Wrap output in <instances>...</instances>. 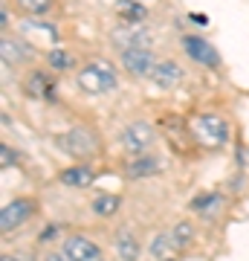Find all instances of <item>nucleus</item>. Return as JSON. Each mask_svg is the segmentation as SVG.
Here are the masks:
<instances>
[{
	"label": "nucleus",
	"mask_w": 249,
	"mask_h": 261,
	"mask_svg": "<svg viewBox=\"0 0 249 261\" xmlns=\"http://www.w3.org/2000/svg\"><path fill=\"white\" fill-rule=\"evenodd\" d=\"M75 87L87 96H104V93H113L119 87V75H116L110 61L93 58V61H87L75 73Z\"/></svg>",
	"instance_id": "obj_1"
},
{
	"label": "nucleus",
	"mask_w": 249,
	"mask_h": 261,
	"mask_svg": "<svg viewBox=\"0 0 249 261\" xmlns=\"http://www.w3.org/2000/svg\"><path fill=\"white\" fill-rule=\"evenodd\" d=\"M191 137L203 148H223L229 142V122L217 113H200L191 119Z\"/></svg>",
	"instance_id": "obj_2"
},
{
	"label": "nucleus",
	"mask_w": 249,
	"mask_h": 261,
	"mask_svg": "<svg viewBox=\"0 0 249 261\" xmlns=\"http://www.w3.org/2000/svg\"><path fill=\"white\" fill-rule=\"evenodd\" d=\"M119 142H122V148L128 151V154H133V157L148 154V151L157 145V128L151 122H142V119L128 122L119 134Z\"/></svg>",
	"instance_id": "obj_3"
},
{
	"label": "nucleus",
	"mask_w": 249,
	"mask_h": 261,
	"mask_svg": "<svg viewBox=\"0 0 249 261\" xmlns=\"http://www.w3.org/2000/svg\"><path fill=\"white\" fill-rule=\"evenodd\" d=\"M58 145L75 160H90L99 148V140H96V134L90 128H84V125H75V128L64 130L61 137H58Z\"/></svg>",
	"instance_id": "obj_4"
},
{
	"label": "nucleus",
	"mask_w": 249,
	"mask_h": 261,
	"mask_svg": "<svg viewBox=\"0 0 249 261\" xmlns=\"http://www.w3.org/2000/svg\"><path fill=\"white\" fill-rule=\"evenodd\" d=\"M61 252L70 261H104L102 247L87 235H67L64 244H61Z\"/></svg>",
	"instance_id": "obj_5"
},
{
	"label": "nucleus",
	"mask_w": 249,
	"mask_h": 261,
	"mask_svg": "<svg viewBox=\"0 0 249 261\" xmlns=\"http://www.w3.org/2000/svg\"><path fill=\"white\" fill-rule=\"evenodd\" d=\"M183 49H185V56L191 58V61H197L200 67H209V70L220 67V53H217L206 38H200V35H183Z\"/></svg>",
	"instance_id": "obj_6"
},
{
	"label": "nucleus",
	"mask_w": 249,
	"mask_h": 261,
	"mask_svg": "<svg viewBox=\"0 0 249 261\" xmlns=\"http://www.w3.org/2000/svg\"><path fill=\"white\" fill-rule=\"evenodd\" d=\"M35 215V203L29 200V197H18V200H12L0 209V229L3 232H12V229H18L23 226Z\"/></svg>",
	"instance_id": "obj_7"
},
{
	"label": "nucleus",
	"mask_w": 249,
	"mask_h": 261,
	"mask_svg": "<svg viewBox=\"0 0 249 261\" xmlns=\"http://www.w3.org/2000/svg\"><path fill=\"white\" fill-rule=\"evenodd\" d=\"M119 58H122V67H125L130 75H151V70H154V64H157V58L151 56L148 47L122 49Z\"/></svg>",
	"instance_id": "obj_8"
},
{
	"label": "nucleus",
	"mask_w": 249,
	"mask_h": 261,
	"mask_svg": "<svg viewBox=\"0 0 249 261\" xmlns=\"http://www.w3.org/2000/svg\"><path fill=\"white\" fill-rule=\"evenodd\" d=\"M148 79L157 87H162V90H171V87H177V84L183 82V67L177 64V61H171V58H159Z\"/></svg>",
	"instance_id": "obj_9"
},
{
	"label": "nucleus",
	"mask_w": 249,
	"mask_h": 261,
	"mask_svg": "<svg viewBox=\"0 0 249 261\" xmlns=\"http://www.w3.org/2000/svg\"><path fill=\"white\" fill-rule=\"evenodd\" d=\"M58 180H61L64 186H70V189H87V186L96 183V171H93L87 163H78V166L64 168V171L58 174Z\"/></svg>",
	"instance_id": "obj_10"
},
{
	"label": "nucleus",
	"mask_w": 249,
	"mask_h": 261,
	"mask_svg": "<svg viewBox=\"0 0 249 261\" xmlns=\"http://www.w3.org/2000/svg\"><path fill=\"white\" fill-rule=\"evenodd\" d=\"M113 15H116L122 23L133 27V23H145L148 6L139 3V0H116V3H113Z\"/></svg>",
	"instance_id": "obj_11"
},
{
	"label": "nucleus",
	"mask_w": 249,
	"mask_h": 261,
	"mask_svg": "<svg viewBox=\"0 0 249 261\" xmlns=\"http://www.w3.org/2000/svg\"><path fill=\"white\" fill-rule=\"evenodd\" d=\"M159 171V160L154 154H139V157H130L125 163V174L130 180H145L151 174H157Z\"/></svg>",
	"instance_id": "obj_12"
},
{
	"label": "nucleus",
	"mask_w": 249,
	"mask_h": 261,
	"mask_svg": "<svg viewBox=\"0 0 249 261\" xmlns=\"http://www.w3.org/2000/svg\"><path fill=\"white\" fill-rule=\"evenodd\" d=\"M0 56H3V64H23L29 58V47L20 41V38H0Z\"/></svg>",
	"instance_id": "obj_13"
},
{
	"label": "nucleus",
	"mask_w": 249,
	"mask_h": 261,
	"mask_svg": "<svg viewBox=\"0 0 249 261\" xmlns=\"http://www.w3.org/2000/svg\"><path fill=\"white\" fill-rule=\"evenodd\" d=\"M113 250H116L119 261H139V255H142V247H139L136 235L128 232V229H122V232L113 238Z\"/></svg>",
	"instance_id": "obj_14"
},
{
	"label": "nucleus",
	"mask_w": 249,
	"mask_h": 261,
	"mask_svg": "<svg viewBox=\"0 0 249 261\" xmlns=\"http://www.w3.org/2000/svg\"><path fill=\"white\" fill-rule=\"evenodd\" d=\"M52 90H56V82H52L44 70H32V73L26 75V93L29 96H35V99H49Z\"/></svg>",
	"instance_id": "obj_15"
},
{
	"label": "nucleus",
	"mask_w": 249,
	"mask_h": 261,
	"mask_svg": "<svg viewBox=\"0 0 249 261\" xmlns=\"http://www.w3.org/2000/svg\"><path fill=\"white\" fill-rule=\"evenodd\" d=\"M46 64H49V70H56V73H67V70L75 67V58H73V53L56 47V49L46 53Z\"/></svg>",
	"instance_id": "obj_16"
},
{
	"label": "nucleus",
	"mask_w": 249,
	"mask_h": 261,
	"mask_svg": "<svg viewBox=\"0 0 249 261\" xmlns=\"http://www.w3.org/2000/svg\"><path fill=\"white\" fill-rule=\"evenodd\" d=\"M119 206H122L119 195H110V192H107V195H96V197H93V212L102 215V218L119 212Z\"/></svg>",
	"instance_id": "obj_17"
},
{
	"label": "nucleus",
	"mask_w": 249,
	"mask_h": 261,
	"mask_svg": "<svg viewBox=\"0 0 249 261\" xmlns=\"http://www.w3.org/2000/svg\"><path fill=\"white\" fill-rule=\"evenodd\" d=\"M194 238V226L188 224V221H180V224H174V229H171V241H174V250L177 247H188Z\"/></svg>",
	"instance_id": "obj_18"
},
{
	"label": "nucleus",
	"mask_w": 249,
	"mask_h": 261,
	"mask_svg": "<svg viewBox=\"0 0 249 261\" xmlns=\"http://www.w3.org/2000/svg\"><path fill=\"white\" fill-rule=\"evenodd\" d=\"M171 250H174V241H171V229H168V232H159L157 238L151 241V255H154V258H165Z\"/></svg>",
	"instance_id": "obj_19"
},
{
	"label": "nucleus",
	"mask_w": 249,
	"mask_h": 261,
	"mask_svg": "<svg viewBox=\"0 0 249 261\" xmlns=\"http://www.w3.org/2000/svg\"><path fill=\"white\" fill-rule=\"evenodd\" d=\"M220 200H223L220 195H214V192H206V195H197L188 206H191L194 212H209V209H212V206H217Z\"/></svg>",
	"instance_id": "obj_20"
},
{
	"label": "nucleus",
	"mask_w": 249,
	"mask_h": 261,
	"mask_svg": "<svg viewBox=\"0 0 249 261\" xmlns=\"http://www.w3.org/2000/svg\"><path fill=\"white\" fill-rule=\"evenodd\" d=\"M20 3L29 9V15H44V12H49V6H52V0H20Z\"/></svg>",
	"instance_id": "obj_21"
},
{
	"label": "nucleus",
	"mask_w": 249,
	"mask_h": 261,
	"mask_svg": "<svg viewBox=\"0 0 249 261\" xmlns=\"http://www.w3.org/2000/svg\"><path fill=\"white\" fill-rule=\"evenodd\" d=\"M0 154H3V157H0V166H3V168H9L12 163L18 160V157H15V151H12L9 145H3V148H0Z\"/></svg>",
	"instance_id": "obj_22"
},
{
	"label": "nucleus",
	"mask_w": 249,
	"mask_h": 261,
	"mask_svg": "<svg viewBox=\"0 0 249 261\" xmlns=\"http://www.w3.org/2000/svg\"><path fill=\"white\" fill-rule=\"evenodd\" d=\"M44 261H70V258H67L64 252H61V255H58V252H49V255H46Z\"/></svg>",
	"instance_id": "obj_23"
},
{
	"label": "nucleus",
	"mask_w": 249,
	"mask_h": 261,
	"mask_svg": "<svg viewBox=\"0 0 249 261\" xmlns=\"http://www.w3.org/2000/svg\"><path fill=\"white\" fill-rule=\"evenodd\" d=\"M0 261H15V258H9V255H3V258H0Z\"/></svg>",
	"instance_id": "obj_24"
}]
</instances>
